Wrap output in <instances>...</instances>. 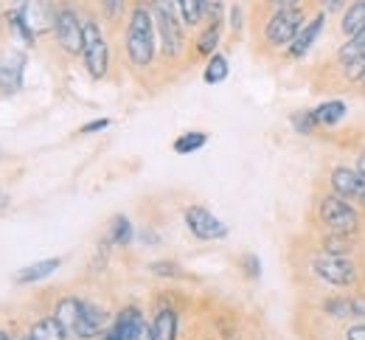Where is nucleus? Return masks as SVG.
Instances as JSON below:
<instances>
[{
    "label": "nucleus",
    "mask_w": 365,
    "mask_h": 340,
    "mask_svg": "<svg viewBox=\"0 0 365 340\" xmlns=\"http://www.w3.org/2000/svg\"><path fill=\"white\" fill-rule=\"evenodd\" d=\"M130 340H155V338H152V324L140 321V324L135 326V332L130 335Z\"/></svg>",
    "instance_id": "35"
},
{
    "label": "nucleus",
    "mask_w": 365,
    "mask_h": 340,
    "mask_svg": "<svg viewBox=\"0 0 365 340\" xmlns=\"http://www.w3.org/2000/svg\"><path fill=\"white\" fill-rule=\"evenodd\" d=\"M312 110H315L320 130H334L349 115V104L343 98H326V101H320L318 107H312Z\"/></svg>",
    "instance_id": "17"
},
{
    "label": "nucleus",
    "mask_w": 365,
    "mask_h": 340,
    "mask_svg": "<svg viewBox=\"0 0 365 340\" xmlns=\"http://www.w3.org/2000/svg\"><path fill=\"white\" fill-rule=\"evenodd\" d=\"M239 270L247 276V279H259L262 276V259L256 253H242L239 256Z\"/></svg>",
    "instance_id": "30"
},
{
    "label": "nucleus",
    "mask_w": 365,
    "mask_h": 340,
    "mask_svg": "<svg viewBox=\"0 0 365 340\" xmlns=\"http://www.w3.org/2000/svg\"><path fill=\"white\" fill-rule=\"evenodd\" d=\"M363 29H365V0H351L346 6V11L337 17V34L343 40H349V37L360 34Z\"/></svg>",
    "instance_id": "15"
},
{
    "label": "nucleus",
    "mask_w": 365,
    "mask_h": 340,
    "mask_svg": "<svg viewBox=\"0 0 365 340\" xmlns=\"http://www.w3.org/2000/svg\"><path fill=\"white\" fill-rule=\"evenodd\" d=\"M155 26H158V40H160V53L166 59H180L185 53V26L180 20L178 3L175 0H149Z\"/></svg>",
    "instance_id": "5"
},
{
    "label": "nucleus",
    "mask_w": 365,
    "mask_h": 340,
    "mask_svg": "<svg viewBox=\"0 0 365 340\" xmlns=\"http://www.w3.org/2000/svg\"><path fill=\"white\" fill-rule=\"evenodd\" d=\"M202 79H205V85H220V82H225L228 79V56L225 53H214V56H208V62H205V71H202Z\"/></svg>",
    "instance_id": "23"
},
{
    "label": "nucleus",
    "mask_w": 365,
    "mask_h": 340,
    "mask_svg": "<svg viewBox=\"0 0 365 340\" xmlns=\"http://www.w3.org/2000/svg\"><path fill=\"white\" fill-rule=\"evenodd\" d=\"M124 48H127V59L135 71H146L155 62V56L160 51V40H158V26H155L149 0H133V9L127 14Z\"/></svg>",
    "instance_id": "3"
},
{
    "label": "nucleus",
    "mask_w": 365,
    "mask_h": 340,
    "mask_svg": "<svg viewBox=\"0 0 365 340\" xmlns=\"http://www.w3.org/2000/svg\"><path fill=\"white\" fill-rule=\"evenodd\" d=\"M351 0H312V9H318V11H326L329 17H340L343 11H346V6H349Z\"/></svg>",
    "instance_id": "31"
},
{
    "label": "nucleus",
    "mask_w": 365,
    "mask_h": 340,
    "mask_svg": "<svg viewBox=\"0 0 365 340\" xmlns=\"http://www.w3.org/2000/svg\"><path fill=\"white\" fill-rule=\"evenodd\" d=\"M185 225H188V231L197 237V239H202V242H214V239H225L228 237V225L222 222V220H217L208 208H202V205H188L185 208Z\"/></svg>",
    "instance_id": "9"
},
{
    "label": "nucleus",
    "mask_w": 365,
    "mask_h": 340,
    "mask_svg": "<svg viewBox=\"0 0 365 340\" xmlns=\"http://www.w3.org/2000/svg\"><path fill=\"white\" fill-rule=\"evenodd\" d=\"M107 326V312L101 306H96L91 301H82L79 309V329H76V340H93L96 335H101Z\"/></svg>",
    "instance_id": "14"
},
{
    "label": "nucleus",
    "mask_w": 365,
    "mask_h": 340,
    "mask_svg": "<svg viewBox=\"0 0 365 340\" xmlns=\"http://www.w3.org/2000/svg\"><path fill=\"white\" fill-rule=\"evenodd\" d=\"M205 144H208V133H202V130H194V133H182L180 138L175 141V152H178V155H191V152L202 149Z\"/></svg>",
    "instance_id": "27"
},
{
    "label": "nucleus",
    "mask_w": 365,
    "mask_h": 340,
    "mask_svg": "<svg viewBox=\"0 0 365 340\" xmlns=\"http://www.w3.org/2000/svg\"><path fill=\"white\" fill-rule=\"evenodd\" d=\"M20 340H31V335H23V338H20Z\"/></svg>",
    "instance_id": "43"
},
{
    "label": "nucleus",
    "mask_w": 365,
    "mask_h": 340,
    "mask_svg": "<svg viewBox=\"0 0 365 340\" xmlns=\"http://www.w3.org/2000/svg\"><path fill=\"white\" fill-rule=\"evenodd\" d=\"M20 3H26V0H20Z\"/></svg>",
    "instance_id": "44"
},
{
    "label": "nucleus",
    "mask_w": 365,
    "mask_h": 340,
    "mask_svg": "<svg viewBox=\"0 0 365 340\" xmlns=\"http://www.w3.org/2000/svg\"><path fill=\"white\" fill-rule=\"evenodd\" d=\"M0 340H11V338H9V332H3V329H0Z\"/></svg>",
    "instance_id": "42"
},
{
    "label": "nucleus",
    "mask_w": 365,
    "mask_h": 340,
    "mask_svg": "<svg viewBox=\"0 0 365 340\" xmlns=\"http://www.w3.org/2000/svg\"><path fill=\"white\" fill-rule=\"evenodd\" d=\"M6 20H9V26H11V29H14V31L29 43V46H34V43H37V34L29 29V23H26V17H23V11H20V9L9 11V14H6Z\"/></svg>",
    "instance_id": "28"
},
{
    "label": "nucleus",
    "mask_w": 365,
    "mask_h": 340,
    "mask_svg": "<svg viewBox=\"0 0 365 340\" xmlns=\"http://www.w3.org/2000/svg\"><path fill=\"white\" fill-rule=\"evenodd\" d=\"M351 301H354V309H357V318H360V321H365V290L354 292V295H351Z\"/></svg>",
    "instance_id": "36"
},
{
    "label": "nucleus",
    "mask_w": 365,
    "mask_h": 340,
    "mask_svg": "<svg viewBox=\"0 0 365 340\" xmlns=\"http://www.w3.org/2000/svg\"><path fill=\"white\" fill-rule=\"evenodd\" d=\"M289 124H292V130L298 135H315L320 130L318 118H315V110H298V113H292L289 115Z\"/></svg>",
    "instance_id": "26"
},
{
    "label": "nucleus",
    "mask_w": 365,
    "mask_h": 340,
    "mask_svg": "<svg viewBox=\"0 0 365 340\" xmlns=\"http://www.w3.org/2000/svg\"><path fill=\"white\" fill-rule=\"evenodd\" d=\"M59 267H62V259H43V262H34V264L23 267V270L14 276V282H17V284H34V282L48 279L51 273H56Z\"/></svg>",
    "instance_id": "19"
},
{
    "label": "nucleus",
    "mask_w": 365,
    "mask_h": 340,
    "mask_svg": "<svg viewBox=\"0 0 365 340\" xmlns=\"http://www.w3.org/2000/svg\"><path fill=\"white\" fill-rule=\"evenodd\" d=\"M312 6H298V9H281V11H267L264 26H262V46L267 51H284L295 40L301 26L312 17Z\"/></svg>",
    "instance_id": "4"
},
{
    "label": "nucleus",
    "mask_w": 365,
    "mask_h": 340,
    "mask_svg": "<svg viewBox=\"0 0 365 340\" xmlns=\"http://www.w3.org/2000/svg\"><path fill=\"white\" fill-rule=\"evenodd\" d=\"M130 9H133V0H98V11L110 26H118L130 14Z\"/></svg>",
    "instance_id": "24"
},
{
    "label": "nucleus",
    "mask_w": 365,
    "mask_h": 340,
    "mask_svg": "<svg viewBox=\"0 0 365 340\" xmlns=\"http://www.w3.org/2000/svg\"><path fill=\"white\" fill-rule=\"evenodd\" d=\"M23 71H26V53L9 51V56L0 62V88L6 93H17L23 88Z\"/></svg>",
    "instance_id": "13"
},
{
    "label": "nucleus",
    "mask_w": 365,
    "mask_h": 340,
    "mask_svg": "<svg viewBox=\"0 0 365 340\" xmlns=\"http://www.w3.org/2000/svg\"><path fill=\"white\" fill-rule=\"evenodd\" d=\"M363 149H365V146H363Z\"/></svg>",
    "instance_id": "45"
},
{
    "label": "nucleus",
    "mask_w": 365,
    "mask_h": 340,
    "mask_svg": "<svg viewBox=\"0 0 365 340\" xmlns=\"http://www.w3.org/2000/svg\"><path fill=\"white\" fill-rule=\"evenodd\" d=\"M133 222L124 217V214H118V217H113L110 220V225H107V244H115V247H127V244L133 242Z\"/></svg>",
    "instance_id": "21"
},
{
    "label": "nucleus",
    "mask_w": 365,
    "mask_h": 340,
    "mask_svg": "<svg viewBox=\"0 0 365 340\" xmlns=\"http://www.w3.org/2000/svg\"><path fill=\"white\" fill-rule=\"evenodd\" d=\"M20 11H23V17H26L29 29H31L37 37L46 34V31H53L56 6H53L51 0H26V3L20 6Z\"/></svg>",
    "instance_id": "11"
},
{
    "label": "nucleus",
    "mask_w": 365,
    "mask_h": 340,
    "mask_svg": "<svg viewBox=\"0 0 365 340\" xmlns=\"http://www.w3.org/2000/svg\"><path fill=\"white\" fill-rule=\"evenodd\" d=\"M312 6V0H264V11H281V9H298Z\"/></svg>",
    "instance_id": "33"
},
{
    "label": "nucleus",
    "mask_w": 365,
    "mask_h": 340,
    "mask_svg": "<svg viewBox=\"0 0 365 340\" xmlns=\"http://www.w3.org/2000/svg\"><path fill=\"white\" fill-rule=\"evenodd\" d=\"M230 26H233V34L242 31V9H239V6L230 9Z\"/></svg>",
    "instance_id": "37"
},
{
    "label": "nucleus",
    "mask_w": 365,
    "mask_h": 340,
    "mask_svg": "<svg viewBox=\"0 0 365 340\" xmlns=\"http://www.w3.org/2000/svg\"><path fill=\"white\" fill-rule=\"evenodd\" d=\"M343 340H365V321H349L343 324Z\"/></svg>",
    "instance_id": "32"
},
{
    "label": "nucleus",
    "mask_w": 365,
    "mask_h": 340,
    "mask_svg": "<svg viewBox=\"0 0 365 340\" xmlns=\"http://www.w3.org/2000/svg\"><path fill=\"white\" fill-rule=\"evenodd\" d=\"M79 309H82V298H73V295L62 298V301L56 304V309H53V318L62 324V329H65L68 340H76V329H79Z\"/></svg>",
    "instance_id": "16"
},
{
    "label": "nucleus",
    "mask_w": 365,
    "mask_h": 340,
    "mask_svg": "<svg viewBox=\"0 0 365 340\" xmlns=\"http://www.w3.org/2000/svg\"><path fill=\"white\" fill-rule=\"evenodd\" d=\"M326 23H329V14L315 9V11H312V17L301 26V31L295 34V40L289 43V48L284 51V56H287V59H304V56L312 51V46L320 40V34H323Z\"/></svg>",
    "instance_id": "10"
},
{
    "label": "nucleus",
    "mask_w": 365,
    "mask_h": 340,
    "mask_svg": "<svg viewBox=\"0 0 365 340\" xmlns=\"http://www.w3.org/2000/svg\"><path fill=\"white\" fill-rule=\"evenodd\" d=\"M149 273L152 276H160V279H182V267L178 262H152L149 264Z\"/></svg>",
    "instance_id": "29"
},
{
    "label": "nucleus",
    "mask_w": 365,
    "mask_h": 340,
    "mask_svg": "<svg viewBox=\"0 0 365 340\" xmlns=\"http://www.w3.org/2000/svg\"><path fill=\"white\" fill-rule=\"evenodd\" d=\"M312 222L326 234H346V237H365V214L349 200L334 195L326 183L315 189L312 197Z\"/></svg>",
    "instance_id": "1"
},
{
    "label": "nucleus",
    "mask_w": 365,
    "mask_h": 340,
    "mask_svg": "<svg viewBox=\"0 0 365 340\" xmlns=\"http://www.w3.org/2000/svg\"><path fill=\"white\" fill-rule=\"evenodd\" d=\"M101 340H124V338H121V335L115 332V326H110V329L104 332V338H101Z\"/></svg>",
    "instance_id": "40"
},
{
    "label": "nucleus",
    "mask_w": 365,
    "mask_h": 340,
    "mask_svg": "<svg viewBox=\"0 0 365 340\" xmlns=\"http://www.w3.org/2000/svg\"><path fill=\"white\" fill-rule=\"evenodd\" d=\"M349 93H351V96H360V98H365V71H363V73H360V79H357V82H354V88H351V91H349Z\"/></svg>",
    "instance_id": "38"
},
{
    "label": "nucleus",
    "mask_w": 365,
    "mask_h": 340,
    "mask_svg": "<svg viewBox=\"0 0 365 340\" xmlns=\"http://www.w3.org/2000/svg\"><path fill=\"white\" fill-rule=\"evenodd\" d=\"M6 208H9V197L0 192V211H6Z\"/></svg>",
    "instance_id": "41"
},
{
    "label": "nucleus",
    "mask_w": 365,
    "mask_h": 340,
    "mask_svg": "<svg viewBox=\"0 0 365 340\" xmlns=\"http://www.w3.org/2000/svg\"><path fill=\"white\" fill-rule=\"evenodd\" d=\"M185 29H200L205 23V0H175Z\"/></svg>",
    "instance_id": "22"
},
{
    "label": "nucleus",
    "mask_w": 365,
    "mask_h": 340,
    "mask_svg": "<svg viewBox=\"0 0 365 340\" xmlns=\"http://www.w3.org/2000/svg\"><path fill=\"white\" fill-rule=\"evenodd\" d=\"M354 166H357V169H360V172L365 175V149H360V152H357V158H354Z\"/></svg>",
    "instance_id": "39"
},
{
    "label": "nucleus",
    "mask_w": 365,
    "mask_h": 340,
    "mask_svg": "<svg viewBox=\"0 0 365 340\" xmlns=\"http://www.w3.org/2000/svg\"><path fill=\"white\" fill-rule=\"evenodd\" d=\"M222 29H225V23H214V20H208L205 23V29L200 31V37L194 40V56H214L217 53V46H220V40H222Z\"/></svg>",
    "instance_id": "18"
},
{
    "label": "nucleus",
    "mask_w": 365,
    "mask_h": 340,
    "mask_svg": "<svg viewBox=\"0 0 365 340\" xmlns=\"http://www.w3.org/2000/svg\"><path fill=\"white\" fill-rule=\"evenodd\" d=\"M107 127H110V118H96V121H88L79 133H82V135H91V133H104Z\"/></svg>",
    "instance_id": "34"
},
{
    "label": "nucleus",
    "mask_w": 365,
    "mask_h": 340,
    "mask_svg": "<svg viewBox=\"0 0 365 340\" xmlns=\"http://www.w3.org/2000/svg\"><path fill=\"white\" fill-rule=\"evenodd\" d=\"M152 338L155 340H175L178 338V312L172 306L158 309L152 321Z\"/></svg>",
    "instance_id": "20"
},
{
    "label": "nucleus",
    "mask_w": 365,
    "mask_h": 340,
    "mask_svg": "<svg viewBox=\"0 0 365 340\" xmlns=\"http://www.w3.org/2000/svg\"><path fill=\"white\" fill-rule=\"evenodd\" d=\"M82 26H85V48H82L85 68L91 79H104L110 71V46L101 31V23L96 14H82Z\"/></svg>",
    "instance_id": "6"
},
{
    "label": "nucleus",
    "mask_w": 365,
    "mask_h": 340,
    "mask_svg": "<svg viewBox=\"0 0 365 340\" xmlns=\"http://www.w3.org/2000/svg\"><path fill=\"white\" fill-rule=\"evenodd\" d=\"M323 183H326L334 195L349 200L351 205H357L365 214V175L354 163H331V166L326 169Z\"/></svg>",
    "instance_id": "7"
},
{
    "label": "nucleus",
    "mask_w": 365,
    "mask_h": 340,
    "mask_svg": "<svg viewBox=\"0 0 365 340\" xmlns=\"http://www.w3.org/2000/svg\"><path fill=\"white\" fill-rule=\"evenodd\" d=\"M31 340H68L62 324L56 318H40L34 326H31Z\"/></svg>",
    "instance_id": "25"
},
{
    "label": "nucleus",
    "mask_w": 365,
    "mask_h": 340,
    "mask_svg": "<svg viewBox=\"0 0 365 340\" xmlns=\"http://www.w3.org/2000/svg\"><path fill=\"white\" fill-rule=\"evenodd\" d=\"M307 273L318 282L320 287L354 292L365 290V270L357 256L326 253L318 244H312L309 253H307Z\"/></svg>",
    "instance_id": "2"
},
{
    "label": "nucleus",
    "mask_w": 365,
    "mask_h": 340,
    "mask_svg": "<svg viewBox=\"0 0 365 340\" xmlns=\"http://www.w3.org/2000/svg\"><path fill=\"white\" fill-rule=\"evenodd\" d=\"M53 37L59 43V48L71 56H82V48H85V26H82V14L62 3L56 6V20H53Z\"/></svg>",
    "instance_id": "8"
},
{
    "label": "nucleus",
    "mask_w": 365,
    "mask_h": 340,
    "mask_svg": "<svg viewBox=\"0 0 365 340\" xmlns=\"http://www.w3.org/2000/svg\"><path fill=\"white\" fill-rule=\"evenodd\" d=\"M318 309L326 321H337V324L357 321V309H354L351 295H337V292H334V295H329V292H323Z\"/></svg>",
    "instance_id": "12"
}]
</instances>
